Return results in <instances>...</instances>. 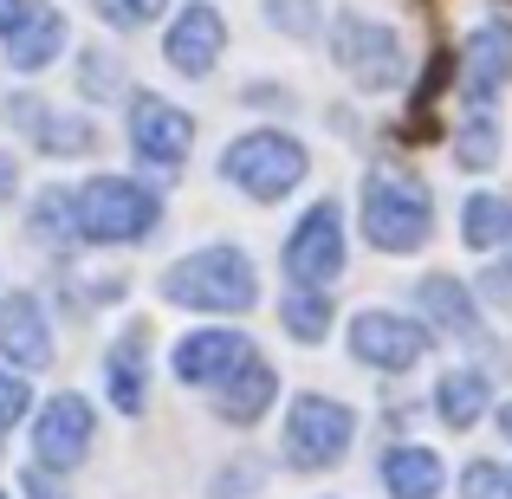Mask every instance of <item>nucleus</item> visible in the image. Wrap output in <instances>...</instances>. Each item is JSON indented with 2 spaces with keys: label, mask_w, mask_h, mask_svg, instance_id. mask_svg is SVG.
Here are the masks:
<instances>
[{
  "label": "nucleus",
  "mask_w": 512,
  "mask_h": 499,
  "mask_svg": "<svg viewBox=\"0 0 512 499\" xmlns=\"http://www.w3.org/2000/svg\"><path fill=\"white\" fill-rule=\"evenodd\" d=\"M435 234V195L409 169H370L363 175V240L376 253H422Z\"/></svg>",
  "instance_id": "f257e3e1"
},
{
  "label": "nucleus",
  "mask_w": 512,
  "mask_h": 499,
  "mask_svg": "<svg viewBox=\"0 0 512 499\" xmlns=\"http://www.w3.org/2000/svg\"><path fill=\"white\" fill-rule=\"evenodd\" d=\"M163 299L188 305V312H247L260 299V279L240 247H201L163 273Z\"/></svg>",
  "instance_id": "f03ea898"
},
{
  "label": "nucleus",
  "mask_w": 512,
  "mask_h": 499,
  "mask_svg": "<svg viewBox=\"0 0 512 499\" xmlns=\"http://www.w3.org/2000/svg\"><path fill=\"white\" fill-rule=\"evenodd\" d=\"M72 208H78V240H98V247L143 240V234H156V221H163V201H156L143 182H130V175H91V182L72 195Z\"/></svg>",
  "instance_id": "7ed1b4c3"
},
{
  "label": "nucleus",
  "mask_w": 512,
  "mask_h": 499,
  "mask_svg": "<svg viewBox=\"0 0 512 499\" xmlns=\"http://www.w3.org/2000/svg\"><path fill=\"white\" fill-rule=\"evenodd\" d=\"M305 169H312V156H305V143L286 137V130H247V137H234L221 150V175L253 201L292 195V188L305 182Z\"/></svg>",
  "instance_id": "20e7f679"
},
{
  "label": "nucleus",
  "mask_w": 512,
  "mask_h": 499,
  "mask_svg": "<svg viewBox=\"0 0 512 499\" xmlns=\"http://www.w3.org/2000/svg\"><path fill=\"white\" fill-rule=\"evenodd\" d=\"M357 441V415L331 396H299L286 409V461L299 474H318V467H338Z\"/></svg>",
  "instance_id": "39448f33"
},
{
  "label": "nucleus",
  "mask_w": 512,
  "mask_h": 499,
  "mask_svg": "<svg viewBox=\"0 0 512 499\" xmlns=\"http://www.w3.org/2000/svg\"><path fill=\"white\" fill-rule=\"evenodd\" d=\"M331 52H338V65L357 78L363 91H396L402 78H409V59H402L396 26L370 20V13H344V20L331 26Z\"/></svg>",
  "instance_id": "423d86ee"
},
{
  "label": "nucleus",
  "mask_w": 512,
  "mask_h": 499,
  "mask_svg": "<svg viewBox=\"0 0 512 499\" xmlns=\"http://www.w3.org/2000/svg\"><path fill=\"white\" fill-rule=\"evenodd\" d=\"M286 273H292V286H305V292H325L331 279L344 273V214H338V201L305 208V221L286 234Z\"/></svg>",
  "instance_id": "0eeeda50"
},
{
  "label": "nucleus",
  "mask_w": 512,
  "mask_h": 499,
  "mask_svg": "<svg viewBox=\"0 0 512 499\" xmlns=\"http://www.w3.org/2000/svg\"><path fill=\"white\" fill-rule=\"evenodd\" d=\"M188 143H195V117H188L182 104L156 98V91H137V98H130V150L150 169H163V175L182 169Z\"/></svg>",
  "instance_id": "6e6552de"
},
{
  "label": "nucleus",
  "mask_w": 512,
  "mask_h": 499,
  "mask_svg": "<svg viewBox=\"0 0 512 499\" xmlns=\"http://www.w3.org/2000/svg\"><path fill=\"white\" fill-rule=\"evenodd\" d=\"M350 357L370 370H415L428 357V331L402 312H357L350 318Z\"/></svg>",
  "instance_id": "1a4fd4ad"
},
{
  "label": "nucleus",
  "mask_w": 512,
  "mask_h": 499,
  "mask_svg": "<svg viewBox=\"0 0 512 499\" xmlns=\"http://www.w3.org/2000/svg\"><path fill=\"white\" fill-rule=\"evenodd\" d=\"M33 454L46 474H65L91 454V402L85 396H52L39 409V428H33Z\"/></svg>",
  "instance_id": "9d476101"
},
{
  "label": "nucleus",
  "mask_w": 512,
  "mask_h": 499,
  "mask_svg": "<svg viewBox=\"0 0 512 499\" xmlns=\"http://www.w3.org/2000/svg\"><path fill=\"white\" fill-rule=\"evenodd\" d=\"M512 78V20H480L461 46V91L467 104H487Z\"/></svg>",
  "instance_id": "9b49d317"
},
{
  "label": "nucleus",
  "mask_w": 512,
  "mask_h": 499,
  "mask_svg": "<svg viewBox=\"0 0 512 499\" xmlns=\"http://www.w3.org/2000/svg\"><path fill=\"white\" fill-rule=\"evenodd\" d=\"M247 357H253L247 331H188L182 344H175V376H182V383H208V389H221Z\"/></svg>",
  "instance_id": "f8f14e48"
},
{
  "label": "nucleus",
  "mask_w": 512,
  "mask_h": 499,
  "mask_svg": "<svg viewBox=\"0 0 512 499\" xmlns=\"http://www.w3.org/2000/svg\"><path fill=\"white\" fill-rule=\"evenodd\" d=\"M221 46H227V20L214 7H182L175 13V26H169V39H163V52H169V65L182 78H201V72H214V59H221Z\"/></svg>",
  "instance_id": "ddd939ff"
},
{
  "label": "nucleus",
  "mask_w": 512,
  "mask_h": 499,
  "mask_svg": "<svg viewBox=\"0 0 512 499\" xmlns=\"http://www.w3.org/2000/svg\"><path fill=\"white\" fill-rule=\"evenodd\" d=\"M0 357H7L13 370H46V363H52L46 312H39L33 292H13V299H0Z\"/></svg>",
  "instance_id": "4468645a"
},
{
  "label": "nucleus",
  "mask_w": 512,
  "mask_h": 499,
  "mask_svg": "<svg viewBox=\"0 0 512 499\" xmlns=\"http://www.w3.org/2000/svg\"><path fill=\"white\" fill-rule=\"evenodd\" d=\"M415 305H422V312L435 318V331L461 337V344H487V325H480L474 292H467L454 273H428L422 286H415Z\"/></svg>",
  "instance_id": "2eb2a0df"
},
{
  "label": "nucleus",
  "mask_w": 512,
  "mask_h": 499,
  "mask_svg": "<svg viewBox=\"0 0 512 499\" xmlns=\"http://www.w3.org/2000/svg\"><path fill=\"white\" fill-rule=\"evenodd\" d=\"M104 376H111V402L124 415H143V383H150V325H130L104 357Z\"/></svg>",
  "instance_id": "dca6fc26"
},
{
  "label": "nucleus",
  "mask_w": 512,
  "mask_h": 499,
  "mask_svg": "<svg viewBox=\"0 0 512 499\" xmlns=\"http://www.w3.org/2000/svg\"><path fill=\"white\" fill-rule=\"evenodd\" d=\"M13 117L26 124V137H33L46 156H85V150H98V130H91L85 117H52L46 104H33V98H13Z\"/></svg>",
  "instance_id": "f3484780"
},
{
  "label": "nucleus",
  "mask_w": 512,
  "mask_h": 499,
  "mask_svg": "<svg viewBox=\"0 0 512 499\" xmlns=\"http://www.w3.org/2000/svg\"><path fill=\"white\" fill-rule=\"evenodd\" d=\"M273 396H279V376H273V363H260V357H247L234 376L221 383V396H214V409L227 415V422H260L266 409H273Z\"/></svg>",
  "instance_id": "a211bd4d"
},
{
  "label": "nucleus",
  "mask_w": 512,
  "mask_h": 499,
  "mask_svg": "<svg viewBox=\"0 0 512 499\" xmlns=\"http://www.w3.org/2000/svg\"><path fill=\"white\" fill-rule=\"evenodd\" d=\"M383 487H389V499H441L448 467L428 448H389L383 454Z\"/></svg>",
  "instance_id": "6ab92c4d"
},
{
  "label": "nucleus",
  "mask_w": 512,
  "mask_h": 499,
  "mask_svg": "<svg viewBox=\"0 0 512 499\" xmlns=\"http://www.w3.org/2000/svg\"><path fill=\"white\" fill-rule=\"evenodd\" d=\"M59 46H65V13L59 7H33L26 26L7 39V65H13V72H39Z\"/></svg>",
  "instance_id": "aec40b11"
},
{
  "label": "nucleus",
  "mask_w": 512,
  "mask_h": 499,
  "mask_svg": "<svg viewBox=\"0 0 512 499\" xmlns=\"http://www.w3.org/2000/svg\"><path fill=\"white\" fill-rule=\"evenodd\" d=\"M487 396H493V383L480 370H448L435 383V415L448 428H474L480 415H487Z\"/></svg>",
  "instance_id": "412c9836"
},
{
  "label": "nucleus",
  "mask_w": 512,
  "mask_h": 499,
  "mask_svg": "<svg viewBox=\"0 0 512 499\" xmlns=\"http://www.w3.org/2000/svg\"><path fill=\"white\" fill-rule=\"evenodd\" d=\"M461 234H467V247H500V240H512V201L506 195H467V208H461Z\"/></svg>",
  "instance_id": "4be33fe9"
},
{
  "label": "nucleus",
  "mask_w": 512,
  "mask_h": 499,
  "mask_svg": "<svg viewBox=\"0 0 512 499\" xmlns=\"http://www.w3.org/2000/svg\"><path fill=\"white\" fill-rule=\"evenodd\" d=\"M454 163H461V169H474V175L500 163V124H493L487 111H474L461 130H454Z\"/></svg>",
  "instance_id": "5701e85b"
},
{
  "label": "nucleus",
  "mask_w": 512,
  "mask_h": 499,
  "mask_svg": "<svg viewBox=\"0 0 512 499\" xmlns=\"http://www.w3.org/2000/svg\"><path fill=\"white\" fill-rule=\"evenodd\" d=\"M279 318H286V331L299 337V344H318V337L331 331V299H325V292L292 286V292H286V305H279Z\"/></svg>",
  "instance_id": "b1692460"
},
{
  "label": "nucleus",
  "mask_w": 512,
  "mask_h": 499,
  "mask_svg": "<svg viewBox=\"0 0 512 499\" xmlns=\"http://www.w3.org/2000/svg\"><path fill=\"white\" fill-rule=\"evenodd\" d=\"M33 234L46 240V247H72L78 240V208L59 195V188H46V195L33 201Z\"/></svg>",
  "instance_id": "393cba45"
},
{
  "label": "nucleus",
  "mask_w": 512,
  "mask_h": 499,
  "mask_svg": "<svg viewBox=\"0 0 512 499\" xmlns=\"http://www.w3.org/2000/svg\"><path fill=\"white\" fill-rule=\"evenodd\" d=\"M461 499H512V467L474 461V467L461 474Z\"/></svg>",
  "instance_id": "a878e982"
},
{
  "label": "nucleus",
  "mask_w": 512,
  "mask_h": 499,
  "mask_svg": "<svg viewBox=\"0 0 512 499\" xmlns=\"http://www.w3.org/2000/svg\"><path fill=\"white\" fill-rule=\"evenodd\" d=\"M266 20L292 39H312L318 33V0H266Z\"/></svg>",
  "instance_id": "bb28decb"
},
{
  "label": "nucleus",
  "mask_w": 512,
  "mask_h": 499,
  "mask_svg": "<svg viewBox=\"0 0 512 499\" xmlns=\"http://www.w3.org/2000/svg\"><path fill=\"white\" fill-rule=\"evenodd\" d=\"M91 7H98L111 26H143V20L163 13V0H91Z\"/></svg>",
  "instance_id": "cd10ccee"
},
{
  "label": "nucleus",
  "mask_w": 512,
  "mask_h": 499,
  "mask_svg": "<svg viewBox=\"0 0 512 499\" xmlns=\"http://www.w3.org/2000/svg\"><path fill=\"white\" fill-rule=\"evenodd\" d=\"M26 402H33V389H26L13 370H0V428H13V422H20V415H26Z\"/></svg>",
  "instance_id": "c85d7f7f"
},
{
  "label": "nucleus",
  "mask_w": 512,
  "mask_h": 499,
  "mask_svg": "<svg viewBox=\"0 0 512 499\" xmlns=\"http://www.w3.org/2000/svg\"><path fill=\"white\" fill-rule=\"evenodd\" d=\"M78 85H85L91 98H111V91H117V78H111V59H104V52H85V72H78Z\"/></svg>",
  "instance_id": "c756f323"
},
{
  "label": "nucleus",
  "mask_w": 512,
  "mask_h": 499,
  "mask_svg": "<svg viewBox=\"0 0 512 499\" xmlns=\"http://www.w3.org/2000/svg\"><path fill=\"white\" fill-rule=\"evenodd\" d=\"M20 487H26V499H65V487H59V480L46 474V467H33V474H26Z\"/></svg>",
  "instance_id": "7c9ffc66"
},
{
  "label": "nucleus",
  "mask_w": 512,
  "mask_h": 499,
  "mask_svg": "<svg viewBox=\"0 0 512 499\" xmlns=\"http://www.w3.org/2000/svg\"><path fill=\"white\" fill-rule=\"evenodd\" d=\"M26 13H33V0H0V39H13L26 26Z\"/></svg>",
  "instance_id": "2f4dec72"
},
{
  "label": "nucleus",
  "mask_w": 512,
  "mask_h": 499,
  "mask_svg": "<svg viewBox=\"0 0 512 499\" xmlns=\"http://www.w3.org/2000/svg\"><path fill=\"white\" fill-rule=\"evenodd\" d=\"M487 292H493V299H512V253H506V260L487 273Z\"/></svg>",
  "instance_id": "473e14b6"
},
{
  "label": "nucleus",
  "mask_w": 512,
  "mask_h": 499,
  "mask_svg": "<svg viewBox=\"0 0 512 499\" xmlns=\"http://www.w3.org/2000/svg\"><path fill=\"white\" fill-rule=\"evenodd\" d=\"M13 195V156H0V201Z\"/></svg>",
  "instance_id": "72a5a7b5"
},
{
  "label": "nucleus",
  "mask_w": 512,
  "mask_h": 499,
  "mask_svg": "<svg viewBox=\"0 0 512 499\" xmlns=\"http://www.w3.org/2000/svg\"><path fill=\"white\" fill-rule=\"evenodd\" d=\"M500 428H506V441H512V402H506V409H500Z\"/></svg>",
  "instance_id": "f704fd0d"
},
{
  "label": "nucleus",
  "mask_w": 512,
  "mask_h": 499,
  "mask_svg": "<svg viewBox=\"0 0 512 499\" xmlns=\"http://www.w3.org/2000/svg\"><path fill=\"white\" fill-rule=\"evenodd\" d=\"M0 499H7V493H0Z\"/></svg>",
  "instance_id": "c9c22d12"
}]
</instances>
